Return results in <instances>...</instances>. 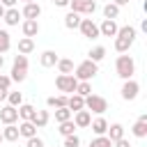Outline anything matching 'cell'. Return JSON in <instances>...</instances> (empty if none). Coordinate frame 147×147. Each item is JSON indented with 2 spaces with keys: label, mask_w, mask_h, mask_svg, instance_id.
Masks as SVG:
<instances>
[{
  "label": "cell",
  "mask_w": 147,
  "mask_h": 147,
  "mask_svg": "<svg viewBox=\"0 0 147 147\" xmlns=\"http://www.w3.org/2000/svg\"><path fill=\"white\" fill-rule=\"evenodd\" d=\"M76 85H78V80H76L74 74H60V76L55 78V87H57L62 94H74V92H76Z\"/></svg>",
  "instance_id": "3957f363"
},
{
  "label": "cell",
  "mask_w": 147,
  "mask_h": 147,
  "mask_svg": "<svg viewBox=\"0 0 147 147\" xmlns=\"http://www.w3.org/2000/svg\"><path fill=\"white\" fill-rule=\"evenodd\" d=\"M113 147H131V142H129L126 138H119V140H115V142H113Z\"/></svg>",
  "instance_id": "b9f144b4"
},
{
  "label": "cell",
  "mask_w": 147,
  "mask_h": 147,
  "mask_svg": "<svg viewBox=\"0 0 147 147\" xmlns=\"http://www.w3.org/2000/svg\"><path fill=\"white\" fill-rule=\"evenodd\" d=\"M78 145H80V138H78L76 133H74V136H67V138H64V147H78Z\"/></svg>",
  "instance_id": "f35d334b"
},
{
  "label": "cell",
  "mask_w": 147,
  "mask_h": 147,
  "mask_svg": "<svg viewBox=\"0 0 147 147\" xmlns=\"http://www.w3.org/2000/svg\"><path fill=\"white\" fill-rule=\"evenodd\" d=\"M9 48H11V37H9V32H7V30H0V55L7 53Z\"/></svg>",
  "instance_id": "83f0119b"
},
{
  "label": "cell",
  "mask_w": 147,
  "mask_h": 147,
  "mask_svg": "<svg viewBox=\"0 0 147 147\" xmlns=\"http://www.w3.org/2000/svg\"><path fill=\"white\" fill-rule=\"evenodd\" d=\"M18 136L25 138V140H28V138H34V136H37L34 124H32V122H21V124H18Z\"/></svg>",
  "instance_id": "ffe728a7"
},
{
  "label": "cell",
  "mask_w": 147,
  "mask_h": 147,
  "mask_svg": "<svg viewBox=\"0 0 147 147\" xmlns=\"http://www.w3.org/2000/svg\"><path fill=\"white\" fill-rule=\"evenodd\" d=\"M117 30H119V25L108 18H103V23L99 25V34H103V37H117Z\"/></svg>",
  "instance_id": "30bf717a"
},
{
  "label": "cell",
  "mask_w": 147,
  "mask_h": 147,
  "mask_svg": "<svg viewBox=\"0 0 147 147\" xmlns=\"http://www.w3.org/2000/svg\"><path fill=\"white\" fill-rule=\"evenodd\" d=\"M57 131H60V136H62V138H67V136H74V133H76V124H74V119H67V122H62Z\"/></svg>",
  "instance_id": "d4e9b609"
},
{
  "label": "cell",
  "mask_w": 147,
  "mask_h": 147,
  "mask_svg": "<svg viewBox=\"0 0 147 147\" xmlns=\"http://www.w3.org/2000/svg\"><path fill=\"white\" fill-rule=\"evenodd\" d=\"M103 16H106L108 21H115V18L119 16V7H117V5H113V2H108V5L103 7Z\"/></svg>",
  "instance_id": "f1b7e54d"
},
{
  "label": "cell",
  "mask_w": 147,
  "mask_h": 147,
  "mask_svg": "<svg viewBox=\"0 0 147 147\" xmlns=\"http://www.w3.org/2000/svg\"><path fill=\"white\" fill-rule=\"evenodd\" d=\"M57 60H60V57H57V53H55V51H44V53H41V57H39L41 67H46V69H48V67H55V64H57Z\"/></svg>",
  "instance_id": "ac0fdd59"
},
{
  "label": "cell",
  "mask_w": 147,
  "mask_h": 147,
  "mask_svg": "<svg viewBox=\"0 0 147 147\" xmlns=\"http://www.w3.org/2000/svg\"><path fill=\"white\" fill-rule=\"evenodd\" d=\"M67 99H69L67 94H57V96H48L46 103H48L51 108H64V106H67Z\"/></svg>",
  "instance_id": "cb8c5ba5"
},
{
  "label": "cell",
  "mask_w": 147,
  "mask_h": 147,
  "mask_svg": "<svg viewBox=\"0 0 147 147\" xmlns=\"http://www.w3.org/2000/svg\"><path fill=\"white\" fill-rule=\"evenodd\" d=\"M0 101H7V90H0Z\"/></svg>",
  "instance_id": "7dc6e473"
},
{
  "label": "cell",
  "mask_w": 147,
  "mask_h": 147,
  "mask_svg": "<svg viewBox=\"0 0 147 147\" xmlns=\"http://www.w3.org/2000/svg\"><path fill=\"white\" fill-rule=\"evenodd\" d=\"M5 11H7V9H5V7H2V5H0V18H2V16H5Z\"/></svg>",
  "instance_id": "c3c4849f"
},
{
  "label": "cell",
  "mask_w": 147,
  "mask_h": 147,
  "mask_svg": "<svg viewBox=\"0 0 147 147\" xmlns=\"http://www.w3.org/2000/svg\"><path fill=\"white\" fill-rule=\"evenodd\" d=\"M25 147H44V140L41 138H28V142H25Z\"/></svg>",
  "instance_id": "60d3db41"
},
{
  "label": "cell",
  "mask_w": 147,
  "mask_h": 147,
  "mask_svg": "<svg viewBox=\"0 0 147 147\" xmlns=\"http://www.w3.org/2000/svg\"><path fill=\"white\" fill-rule=\"evenodd\" d=\"M0 142H2V131H0Z\"/></svg>",
  "instance_id": "816d5d0a"
},
{
  "label": "cell",
  "mask_w": 147,
  "mask_h": 147,
  "mask_svg": "<svg viewBox=\"0 0 147 147\" xmlns=\"http://www.w3.org/2000/svg\"><path fill=\"white\" fill-rule=\"evenodd\" d=\"M99 7H96V2L94 0H71L69 2V11H76V14H87V16H92L94 11H96Z\"/></svg>",
  "instance_id": "5b68a950"
},
{
  "label": "cell",
  "mask_w": 147,
  "mask_h": 147,
  "mask_svg": "<svg viewBox=\"0 0 147 147\" xmlns=\"http://www.w3.org/2000/svg\"><path fill=\"white\" fill-rule=\"evenodd\" d=\"M103 57H106V48H103V46H94V48L90 51V57H87V60H92V62L99 64Z\"/></svg>",
  "instance_id": "4dcf8cb0"
},
{
  "label": "cell",
  "mask_w": 147,
  "mask_h": 147,
  "mask_svg": "<svg viewBox=\"0 0 147 147\" xmlns=\"http://www.w3.org/2000/svg\"><path fill=\"white\" fill-rule=\"evenodd\" d=\"M11 83H23L28 78V69H18V67H11Z\"/></svg>",
  "instance_id": "1f68e13d"
},
{
  "label": "cell",
  "mask_w": 147,
  "mask_h": 147,
  "mask_svg": "<svg viewBox=\"0 0 147 147\" xmlns=\"http://www.w3.org/2000/svg\"><path fill=\"white\" fill-rule=\"evenodd\" d=\"M55 67H57V71H60V74H71V71H74V62H71V60H67V57L57 60V64H55Z\"/></svg>",
  "instance_id": "d6a6232c"
},
{
  "label": "cell",
  "mask_w": 147,
  "mask_h": 147,
  "mask_svg": "<svg viewBox=\"0 0 147 147\" xmlns=\"http://www.w3.org/2000/svg\"><path fill=\"white\" fill-rule=\"evenodd\" d=\"M96 74H99V64L92 62V60H83V62L76 67V74H74V76H76L78 83H90Z\"/></svg>",
  "instance_id": "6da1fadb"
},
{
  "label": "cell",
  "mask_w": 147,
  "mask_h": 147,
  "mask_svg": "<svg viewBox=\"0 0 147 147\" xmlns=\"http://www.w3.org/2000/svg\"><path fill=\"white\" fill-rule=\"evenodd\" d=\"M21 16H23V18H28V21H37V18L41 16V7H39L37 2H28V5H23Z\"/></svg>",
  "instance_id": "9c48e42d"
},
{
  "label": "cell",
  "mask_w": 147,
  "mask_h": 147,
  "mask_svg": "<svg viewBox=\"0 0 147 147\" xmlns=\"http://www.w3.org/2000/svg\"><path fill=\"white\" fill-rule=\"evenodd\" d=\"M0 122H2V124H16V122H18V110H16L14 106H9V103L2 106V108H0Z\"/></svg>",
  "instance_id": "ba28073f"
},
{
  "label": "cell",
  "mask_w": 147,
  "mask_h": 147,
  "mask_svg": "<svg viewBox=\"0 0 147 147\" xmlns=\"http://www.w3.org/2000/svg\"><path fill=\"white\" fill-rule=\"evenodd\" d=\"M115 69H117V76H119L122 80H129V78H133V74H136V62H133L131 55H119L117 62H115Z\"/></svg>",
  "instance_id": "7a4b0ae2"
},
{
  "label": "cell",
  "mask_w": 147,
  "mask_h": 147,
  "mask_svg": "<svg viewBox=\"0 0 147 147\" xmlns=\"http://www.w3.org/2000/svg\"><path fill=\"white\" fill-rule=\"evenodd\" d=\"M16 110H18V119H21V122H32V117H34V113H37V108H34L32 103H21Z\"/></svg>",
  "instance_id": "8fae6325"
},
{
  "label": "cell",
  "mask_w": 147,
  "mask_h": 147,
  "mask_svg": "<svg viewBox=\"0 0 147 147\" xmlns=\"http://www.w3.org/2000/svg\"><path fill=\"white\" fill-rule=\"evenodd\" d=\"M131 133L136 136V138H147V122H142V119H138L133 126H131Z\"/></svg>",
  "instance_id": "484cf974"
},
{
  "label": "cell",
  "mask_w": 147,
  "mask_h": 147,
  "mask_svg": "<svg viewBox=\"0 0 147 147\" xmlns=\"http://www.w3.org/2000/svg\"><path fill=\"white\" fill-rule=\"evenodd\" d=\"M67 108H69L71 113H78V110H83V108H85V99H83V96H78V94H71V96L67 99Z\"/></svg>",
  "instance_id": "d6986e66"
},
{
  "label": "cell",
  "mask_w": 147,
  "mask_h": 147,
  "mask_svg": "<svg viewBox=\"0 0 147 147\" xmlns=\"http://www.w3.org/2000/svg\"><path fill=\"white\" fill-rule=\"evenodd\" d=\"M90 122H92V115H90V110H78L76 115H74V124H76V129H85V126H90Z\"/></svg>",
  "instance_id": "7c38bea8"
},
{
  "label": "cell",
  "mask_w": 147,
  "mask_h": 147,
  "mask_svg": "<svg viewBox=\"0 0 147 147\" xmlns=\"http://www.w3.org/2000/svg\"><path fill=\"white\" fill-rule=\"evenodd\" d=\"M80 25V14H76V11H69L67 16H64V28H69V30H76Z\"/></svg>",
  "instance_id": "7402d4cb"
},
{
  "label": "cell",
  "mask_w": 147,
  "mask_h": 147,
  "mask_svg": "<svg viewBox=\"0 0 147 147\" xmlns=\"http://www.w3.org/2000/svg\"><path fill=\"white\" fill-rule=\"evenodd\" d=\"M11 67H18V69H28V55H21V53H18V55L14 57V64H11Z\"/></svg>",
  "instance_id": "74e56055"
},
{
  "label": "cell",
  "mask_w": 147,
  "mask_h": 147,
  "mask_svg": "<svg viewBox=\"0 0 147 147\" xmlns=\"http://www.w3.org/2000/svg\"><path fill=\"white\" fill-rule=\"evenodd\" d=\"M90 147H113V142H110L106 136H96V138L90 142Z\"/></svg>",
  "instance_id": "8d00e7d4"
},
{
  "label": "cell",
  "mask_w": 147,
  "mask_h": 147,
  "mask_svg": "<svg viewBox=\"0 0 147 147\" xmlns=\"http://www.w3.org/2000/svg\"><path fill=\"white\" fill-rule=\"evenodd\" d=\"M67 119H71V110L64 106V108H55V122L57 124H62V122H67Z\"/></svg>",
  "instance_id": "836d02e7"
},
{
  "label": "cell",
  "mask_w": 147,
  "mask_h": 147,
  "mask_svg": "<svg viewBox=\"0 0 147 147\" xmlns=\"http://www.w3.org/2000/svg\"><path fill=\"white\" fill-rule=\"evenodd\" d=\"M21 18H23V16H21V11H18L16 7H9V9L5 11V16H2V21H5L7 25H18Z\"/></svg>",
  "instance_id": "e0dca14e"
},
{
  "label": "cell",
  "mask_w": 147,
  "mask_h": 147,
  "mask_svg": "<svg viewBox=\"0 0 147 147\" xmlns=\"http://www.w3.org/2000/svg\"><path fill=\"white\" fill-rule=\"evenodd\" d=\"M53 2H55V7H69L71 0H53Z\"/></svg>",
  "instance_id": "ee69618b"
},
{
  "label": "cell",
  "mask_w": 147,
  "mask_h": 147,
  "mask_svg": "<svg viewBox=\"0 0 147 147\" xmlns=\"http://www.w3.org/2000/svg\"><path fill=\"white\" fill-rule=\"evenodd\" d=\"M48 122H51V113H48V110H37V113H34V117H32L34 129H44Z\"/></svg>",
  "instance_id": "9a60e30c"
},
{
  "label": "cell",
  "mask_w": 147,
  "mask_h": 147,
  "mask_svg": "<svg viewBox=\"0 0 147 147\" xmlns=\"http://www.w3.org/2000/svg\"><path fill=\"white\" fill-rule=\"evenodd\" d=\"M90 126H92L94 136H106V131H108V122H106L103 117H96V119H92V122H90Z\"/></svg>",
  "instance_id": "44dd1931"
},
{
  "label": "cell",
  "mask_w": 147,
  "mask_h": 147,
  "mask_svg": "<svg viewBox=\"0 0 147 147\" xmlns=\"http://www.w3.org/2000/svg\"><path fill=\"white\" fill-rule=\"evenodd\" d=\"M117 37L129 39V41H136V28H133V25H124V28L117 30Z\"/></svg>",
  "instance_id": "4316f807"
},
{
  "label": "cell",
  "mask_w": 147,
  "mask_h": 147,
  "mask_svg": "<svg viewBox=\"0 0 147 147\" xmlns=\"http://www.w3.org/2000/svg\"><path fill=\"white\" fill-rule=\"evenodd\" d=\"M140 30H142V32H147V18H142V21H140Z\"/></svg>",
  "instance_id": "bcb514c9"
},
{
  "label": "cell",
  "mask_w": 147,
  "mask_h": 147,
  "mask_svg": "<svg viewBox=\"0 0 147 147\" xmlns=\"http://www.w3.org/2000/svg\"><path fill=\"white\" fill-rule=\"evenodd\" d=\"M113 5H117V7H124V5H129V0H113Z\"/></svg>",
  "instance_id": "f6af8a7d"
},
{
  "label": "cell",
  "mask_w": 147,
  "mask_h": 147,
  "mask_svg": "<svg viewBox=\"0 0 147 147\" xmlns=\"http://www.w3.org/2000/svg\"><path fill=\"white\" fill-rule=\"evenodd\" d=\"M2 67H5V57L0 55V71H2Z\"/></svg>",
  "instance_id": "681fc988"
},
{
  "label": "cell",
  "mask_w": 147,
  "mask_h": 147,
  "mask_svg": "<svg viewBox=\"0 0 147 147\" xmlns=\"http://www.w3.org/2000/svg\"><path fill=\"white\" fill-rule=\"evenodd\" d=\"M106 138H108L110 142H115V140H119V138H124V126H122L119 122H115V124H108V131H106Z\"/></svg>",
  "instance_id": "4fadbf2b"
},
{
  "label": "cell",
  "mask_w": 147,
  "mask_h": 147,
  "mask_svg": "<svg viewBox=\"0 0 147 147\" xmlns=\"http://www.w3.org/2000/svg\"><path fill=\"white\" fill-rule=\"evenodd\" d=\"M74 94H78V96H83V99H85V96H90V94H92V85H90V83H78Z\"/></svg>",
  "instance_id": "d590c367"
},
{
  "label": "cell",
  "mask_w": 147,
  "mask_h": 147,
  "mask_svg": "<svg viewBox=\"0 0 147 147\" xmlns=\"http://www.w3.org/2000/svg\"><path fill=\"white\" fill-rule=\"evenodd\" d=\"M16 2H18V0H0V5H2L5 9H9V7H14Z\"/></svg>",
  "instance_id": "7bdbcfd3"
},
{
  "label": "cell",
  "mask_w": 147,
  "mask_h": 147,
  "mask_svg": "<svg viewBox=\"0 0 147 147\" xmlns=\"http://www.w3.org/2000/svg\"><path fill=\"white\" fill-rule=\"evenodd\" d=\"M85 110L96 113V115H103L108 110V101L103 96H99V94H90V96H85Z\"/></svg>",
  "instance_id": "277c9868"
},
{
  "label": "cell",
  "mask_w": 147,
  "mask_h": 147,
  "mask_svg": "<svg viewBox=\"0 0 147 147\" xmlns=\"http://www.w3.org/2000/svg\"><path fill=\"white\" fill-rule=\"evenodd\" d=\"M78 30H80V34L87 37V39H96V37H101V34H99V25H96L92 18H80Z\"/></svg>",
  "instance_id": "8992f818"
},
{
  "label": "cell",
  "mask_w": 147,
  "mask_h": 147,
  "mask_svg": "<svg viewBox=\"0 0 147 147\" xmlns=\"http://www.w3.org/2000/svg\"><path fill=\"white\" fill-rule=\"evenodd\" d=\"M138 92H140V85H138L133 78L124 80V85H122V99H124V101H133V99L138 96Z\"/></svg>",
  "instance_id": "52a82bcc"
},
{
  "label": "cell",
  "mask_w": 147,
  "mask_h": 147,
  "mask_svg": "<svg viewBox=\"0 0 147 147\" xmlns=\"http://www.w3.org/2000/svg\"><path fill=\"white\" fill-rule=\"evenodd\" d=\"M21 28H23V37H30V39H32V37L39 34V21H28V18H25Z\"/></svg>",
  "instance_id": "5bb4252c"
},
{
  "label": "cell",
  "mask_w": 147,
  "mask_h": 147,
  "mask_svg": "<svg viewBox=\"0 0 147 147\" xmlns=\"http://www.w3.org/2000/svg\"><path fill=\"white\" fill-rule=\"evenodd\" d=\"M7 103L14 106V108H18L23 103V94L21 92H7Z\"/></svg>",
  "instance_id": "e575fe53"
},
{
  "label": "cell",
  "mask_w": 147,
  "mask_h": 147,
  "mask_svg": "<svg viewBox=\"0 0 147 147\" xmlns=\"http://www.w3.org/2000/svg\"><path fill=\"white\" fill-rule=\"evenodd\" d=\"M131 46H133V41L122 39V37H115V51H117V53H122V55H124V53H126Z\"/></svg>",
  "instance_id": "f546056e"
},
{
  "label": "cell",
  "mask_w": 147,
  "mask_h": 147,
  "mask_svg": "<svg viewBox=\"0 0 147 147\" xmlns=\"http://www.w3.org/2000/svg\"><path fill=\"white\" fill-rule=\"evenodd\" d=\"M9 85H11V78L5 76V74H0V90H7L9 92Z\"/></svg>",
  "instance_id": "ab89813d"
},
{
  "label": "cell",
  "mask_w": 147,
  "mask_h": 147,
  "mask_svg": "<svg viewBox=\"0 0 147 147\" xmlns=\"http://www.w3.org/2000/svg\"><path fill=\"white\" fill-rule=\"evenodd\" d=\"M21 136H18V126L16 124H5V129H2V140H7V142H16Z\"/></svg>",
  "instance_id": "2e32d148"
},
{
  "label": "cell",
  "mask_w": 147,
  "mask_h": 147,
  "mask_svg": "<svg viewBox=\"0 0 147 147\" xmlns=\"http://www.w3.org/2000/svg\"><path fill=\"white\" fill-rule=\"evenodd\" d=\"M21 2H25V5H28V2H34V0H21Z\"/></svg>",
  "instance_id": "f907efd6"
},
{
  "label": "cell",
  "mask_w": 147,
  "mask_h": 147,
  "mask_svg": "<svg viewBox=\"0 0 147 147\" xmlns=\"http://www.w3.org/2000/svg\"><path fill=\"white\" fill-rule=\"evenodd\" d=\"M32 51H34V41H32L30 37L18 39V53H21V55H28V53H32Z\"/></svg>",
  "instance_id": "603a6c76"
}]
</instances>
